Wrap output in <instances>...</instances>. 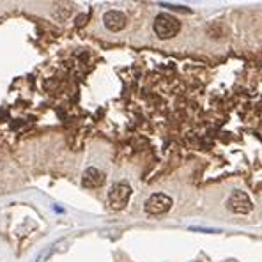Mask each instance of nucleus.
<instances>
[{"label":"nucleus","instance_id":"obj_7","mask_svg":"<svg viewBox=\"0 0 262 262\" xmlns=\"http://www.w3.org/2000/svg\"><path fill=\"white\" fill-rule=\"evenodd\" d=\"M163 7H170V9H177V11H186L188 13L189 9H186V7H183V5H170V4H161Z\"/></svg>","mask_w":262,"mask_h":262},{"label":"nucleus","instance_id":"obj_5","mask_svg":"<svg viewBox=\"0 0 262 262\" xmlns=\"http://www.w3.org/2000/svg\"><path fill=\"white\" fill-rule=\"evenodd\" d=\"M103 23H105V27H107L110 32H119V30H122L126 27L128 18L121 11H107V13L103 15Z\"/></svg>","mask_w":262,"mask_h":262},{"label":"nucleus","instance_id":"obj_3","mask_svg":"<svg viewBox=\"0 0 262 262\" xmlns=\"http://www.w3.org/2000/svg\"><path fill=\"white\" fill-rule=\"evenodd\" d=\"M172 199L165 193H154L150 195L149 199L146 200V206H144V211L150 216H158V214H165L172 209Z\"/></svg>","mask_w":262,"mask_h":262},{"label":"nucleus","instance_id":"obj_6","mask_svg":"<svg viewBox=\"0 0 262 262\" xmlns=\"http://www.w3.org/2000/svg\"><path fill=\"white\" fill-rule=\"evenodd\" d=\"M105 183V174H103L101 170L94 168V167H89L85 172H83V177H82V185L85 188H99V186Z\"/></svg>","mask_w":262,"mask_h":262},{"label":"nucleus","instance_id":"obj_4","mask_svg":"<svg viewBox=\"0 0 262 262\" xmlns=\"http://www.w3.org/2000/svg\"><path fill=\"white\" fill-rule=\"evenodd\" d=\"M227 209L236 214H248L253 209V202L248 197V193H244L241 189H236L227 199Z\"/></svg>","mask_w":262,"mask_h":262},{"label":"nucleus","instance_id":"obj_2","mask_svg":"<svg viewBox=\"0 0 262 262\" xmlns=\"http://www.w3.org/2000/svg\"><path fill=\"white\" fill-rule=\"evenodd\" d=\"M131 197V186L128 183H115L108 191V206L113 211H121L128 206Z\"/></svg>","mask_w":262,"mask_h":262},{"label":"nucleus","instance_id":"obj_1","mask_svg":"<svg viewBox=\"0 0 262 262\" xmlns=\"http://www.w3.org/2000/svg\"><path fill=\"white\" fill-rule=\"evenodd\" d=\"M181 30L179 19L168 13H160L154 19V32L160 39H172Z\"/></svg>","mask_w":262,"mask_h":262}]
</instances>
